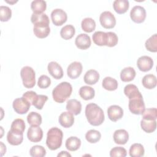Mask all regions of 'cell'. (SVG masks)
<instances>
[{"mask_svg":"<svg viewBox=\"0 0 157 157\" xmlns=\"http://www.w3.org/2000/svg\"><path fill=\"white\" fill-rule=\"evenodd\" d=\"M107 45L109 47L115 46L118 44V38L117 35L113 32H107Z\"/></svg>","mask_w":157,"mask_h":157,"instance_id":"bcb514c9","label":"cell"},{"mask_svg":"<svg viewBox=\"0 0 157 157\" xmlns=\"http://www.w3.org/2000/svg\"><path fill=\"white\" fill-rule=\"evenodd\" d=\"M75 29L74 26L67 25L63 27L60 31L61 37L64 40L71 39L75 34Z\"/></svg>","mask_w":157,"mask_h":157,"instance_id":"e575fe53","label":"cell"},{"mask_svg":"<svg viewBox=\"0 0 157 157\" xmlns=\"http://www.w3.org/2000/svg\"><path fill=\"white\" fill-rule=\"evenodd\" d=\"M82 64L80 62L74 61L67 67V74L69 78L75 79L78 78L82 72Z\"/></svg>","mask_w":157,"mask_h":157,"instance_id":"8fae6325","label":"cell"},{"mask_svg":"<svg viewBox=\"0 0 157 157\" xmlns=\"http://www.w3.org/2000/svg\"><path fill=\"white\" fill-rule=\"evenodd\" d=\"M102 87L108 91H114L118 88V82L110 77H105L102 82Z\"/></svg>","mask_w":157,"mask_h":157,"instance_id":"d6a6232c","label":"cell"},{"mask_svg":"<svg viewBox=\"0 0 157 157\" xmlns=\"http://www.w3.org/2000/svg\"><path fill=\"white\" fill-rule=\"evenodd\" d=\"M58 157L59 156H62V157H71V154H69L68 152H67V151H61L59 153H58V155H57Z\"/></svg>","mask_w":157,"mask_h":157,"instance_id":"681fc988","label":"cell"},{"mask_svg":"<svg viewBox=\"0 0 157 157\" xmlns=\"http://www.w3.org/2000/svg\"><path fill=\"white\" fill-rule=\"evenodd\" d=\"M136 71L132 67H127L123 69L120 72V78L124 82H131L136 77Z\"/></svg>","mask_w":157,"mask_h":157,"instance_id":"603a6c76","label":"cell"},{"mask_svg":"<svg viewBox=\"0 0 157 157\" xmlns=\"http://www.w3.org/2000/svg\"><path fill=\"white\" fill-rule=\"evenodd\" d=\"M142 118L149 120H156L157 118V109L156 108H150L145 109L143 112Z\"/></svg>","mask_w":157,"mask_h":157,"instance_id":"b9f144b4","label":"cell"},{"mask_svg":"<svg viewBox=\"0 0 157 157\" xmlns=\"http://www.w3.org/2000/svg\"><path fill=\"white\" fill-rule=\"evenodd\" d=\"M20 76L25 87L31 88L34 86L36 84V74L31 67H23L20 71Z\"/></svg>","mask_w":157,"mask_h":157,"instance_id":"277c9868","label":"cell"},{"mask_svg":"<svg viewBox=\"0 0 157 157\" xmlns=\"http://www.w3.org/2000/svg\"><path fill=\"white\" fill-rule=\"evenodd\" d=\"M75 44L79 49L86 50L91 46V41L90 37L86 34L81 33L75 38Z\"/></svg>","mask_w":157,"mask_h":157,"instance_id":"5bb4252c","label":"cell"},{"mask_svg":"<svg viewBox=\"0 0 157 157\" xmlns=\"http://www.w3.org/2000/svg\"><path fill=\"white\" fill-rule=\"evenodd\" d=\"M130 17L134 22L141 23L146 18V10L140 6H135L131 10Z\"/></svg>","mask_w":157,"mask_h":157,"instance_id":"ba28073f","label":"cell"},{"mask_svg":"<svg viewBox=\"0 0 157 157\" xmlns=\"http://www.w3.org/2000/svg\"><path fill=\"white\" fill-rule=\"evenodd\" d=\"M47 69L49 74L55 79H60L63 76V71L61 66L55 61L50 62Z\"/></svg>","mask_w":157,"mask_h":157,"instance_id":"9a60e30c","label":"cell"},{"mask_svg":"<svg viewBox=\"0 0 157 157\" xmlns=\"http://www.w3.org/2000/svg\"><path fill=\"white\" fill-rule=\"evenodd\" d=\"M27 137L32 142H40L43 137V131L39 126L31 125L28 128Z\"/></svg>","mask_w":157,"mask_h":157,"instance_id":"30bf717a","label":"cell"},{"mask_svg":"<svg viewBox=\"0 0 157 157\" xmlns=\"http://www.w3.org/2000/svg\"><path fill=\"white\" fill-rule=\"evenodd\" d=\"M1 144V156H2L4 153L6 152V145L2 143V142H0Z\"/></svg>","mask_w":157,"mask_h":157,"instance_id":"c3c4849f","label":"cell"},{"mask_svg":"<svg viewBox=\"0 0 157 157\" xmlns=\"http://www.w3.org/2000/svg\"><path fill=\"white\" fill-rule=\"evenodd\" d=\"M129 7L128 0H115L113 3L114 10L118 14H123L127 12Z\"/></svg>","mask_w":157,"mask_h":157,"instance_id":"44dd1931","label":"cell"},{"mask_svg":"<svg viewBox=\"0 0 157 157\" xmlns=\"http://www.w3.org/2000/svg\"><path fill=\"white\" fill-rule=\"evenodd\" d=\"M85 116L88 123L95 126L101 125L105 119L102 109L94 103H90L86 105Z\"/></svg>","mask_w":157,"mask_h":157,"instance_id":"6da1fadb","label":"cell"},{"mask_svg":"<svg viewBox=\"0 0 157 157\" xmlns=\"http://www.w3.org/2000/svg\"><path fill=\"white\" fill-rule=\"evenodd\" d=\"M127 155V151L126 149L121 147H115L111 149L110 151V156L111 157L115 156H121L124 157Z\"/></svg>","mask_w":157,"mask_h":157,"instance_id":"7bdbcfd3","label":"cell"},{"mask_svg":"<svg viewBox=\"0 0 157 157\" xmlns=\"http://www.w3.org/2000/svg\"><path fill=\"white\" fill-rule=\"evenodd\" d=\"M31 8L33 13H42L47 8V3L43 0H34L31 4Z\"/></svg>","mask_w":157,"mask_h":157,"instance_id":"4dcf8cb0","label":"cell"},{"mask_svg":"<svg viewBox=\"0 0 157 157\" xmlns=\"http://www.w3.org/2000/svg\"><path fill=\"white\" fill-rule=\"evenodd\" d=\"M37 95L38 94H37V93L33 91H28L23 93V97L25 98L26 99H27L31 103V104L33 105L34 101H36L37 97Z\"/></svg>","mask_w":157,"mask_h":157,"instance_id":"7dc6e473","label":"cell"},{"mask_svg":"<svg viewBox=\"0 0 157 157\" xmlns=\"http://www.w3.org/2000/svg\"><path fill=\"white\" fill-rule=\"evenodd\" d=\"M124 93L129 99L137 97H143L137 87L133 84H128L126 85L124 88Z\"/></svg>","mask_w":157,"mask_h":157,"instance_id":"7402d4cb","label":"cell"},{"mask_svg":"<svg viewBox=\"0 0 157 157\" xmlns=\"http://www.w3.org/2000/svg\"><path fill=\"white\" fill-rule=\"evenodd\" d=\"M27 121L31 125L39 126L42 123V117L36 112H31L27 116Z\"/></svg>","mask_w":157,"mask_h":157,"instance_id":"8d00e7d4","label":"cell"},{"mask_svg":"<svg viewBox=\"0 0 157 157\" xmlns=\"http://www.w3.org/2000/svg\"><path fill=\"white\" fill-rule=\"evenodd\" d=\"M84 82L88 85H94L99 79V74L94 69H90L86 71L84 77Z\"/></svg>","mask_w":157,"mask_h":157,"instance_id":"cb8c5ba5","label":"cell"},{"mask_svg":"<svg viewBox=\"0 0 157 157\" xmlns=\"http://www.w3.org/2000/svg\"><path fill=\"white\" fill-rule=\"evenodd\" d=\"M31 21L34 25H39V24H50V20L48 17L45 13H33Z\"/></svg>","mask_w":157,"mask_h":157,"instance_id":"f1b7e54d","label":"cell"},{"mask_svg":"<svg viewBox=\"0 0 157 157\" xmlns=\"http://www.w3.org/2000/svg\"><path fill=\"white\" fill-rule=\"evenodd\" d=\"M113 137L116 144L124 145L129 139V134L125 129H117L114 132Z\"/></svg>","mask_w":157,"mask_h":157,"instance_id":"d6986e66","label":"cell"},{"mask_svg":"<svg viewBox=\"0 0 157 157\" xmlns=\"http://www.w3.org/2000/svg\"><path fill=\"white\" fill-rule=\"evenodd\" d=\"M72 91V87L69 82H61L52 91L53 99L56 102L63 103L70 97Z\"/></svg>","mask_w":157,"mask_h":157,"instance_id":"7a4b0ae2","label":"cell"},{"mask_svg":"<svg viewBox=\"0 0 157 157\" xmlns=\"http://www.w3.org/2000/svg\"><path fill=\"white\" fill-rule=\"evenodd\" d=\"M12 17V10L8 6H1L0 20L1 21H7Z\"/></svg>","mask_w":157,"mask_h":157,"instance_id":"60d3db41","label":"cell"},{"mask_svg":"<svg viewBox=\"0 0 157 157\" xmlns=\"http://www.w3.org/2000/svg\"><path fill=\"white\" fill-rule=\"evenodd\" d=\"M94 43L99 46L107 45V33L103 31H96L92 36Z\"/></svg>","mask_w":157,"mask_h":157,"instance_id":"d4e9b609","label":"cell"},{"mask_svg":"<svg viewBox=\"0 0 157 157\" xmlns=\"http://www.w3.org/2000/svg\"><path fill=\"white\" fill-rule=\"evenodd\" d=\"M25 129V123L23 120L21 118H17L13 121L10 126V130L23 133Z\"/></svg>","mask_w":157,"mask_h":157,"instance_id":"f35d334b","label":"cell"},{"mask_svg":"<svg viewBox=\"0 0 157 157\" xmlns=\"http://www.w3.org/2000/svg\"><path fill=\"white\" fill-rule=\"evenodd\" d=\"M6 2H7L9 3V4H15V2H17V1H6Z\"/></svg>","mask_w":157,"mask_h":157,"instance_id":"f907efd6","label":"cell"},{"mask_svg":"<svg viewBox=\"0 0 157 157\" xmlns=\"http://www.w3.org/2000/svg\"><path fill=\"white\" fill-rule=\"evenodd\" d=\"M81 27L82 30L86 33H91L96 28V22L91 18H85L82 21Z\"/></svg>","mask_w":157,"mask_h":157,"instance_id":"836d02e7","label":"cell"},{"mask_svg":"<svg viewBox=\"0 0 157 157\" xmlns=\"http://www.w3.org/2000/svg\"><path fill=\"white\" fill-rule=\"evenodd\" d=\"M99 21L101 26L106 29H112L116 25L115 17L110 11L102 12L99 17Z\"/></svg>","mask_w":157,"mask_h":157,"instance_id":"52a82bcc","label":"cell"},{"mask_svg":"<svg viewBox=\"0 0 157 157\" xmlns=\"http://www.w3.org/2000/svg\"><path fill=\"white\" fill-rule=\"evenodd\" d=\"M129 153L131 157H141L144 155V148L140 144H134L131 146L129 150Z\"/></svg>","mask_w":157,"mask_h":157,"instance_id":"1f68e13d","label":"cell"},{"mask_svg":"<svg viewBox=\"0 0 157 157\" xmlns=\"http://www.w3.org/2000/svg\"><path fill=\"white\" fill-rule=\"evenodd\" d=\"M65 145L68 150L74 151L80 148L81 145V140L79 138L75 136H71L66 140Z\"/></svg>","mask_w":157,"mask_h":157,"instance_id":"4316f807","label":"cell"},{"mask_svg":"<svg viewBox=\"0 0 157 157\" xmlns=\"http://www.w3.org/2000/svg\"><path fill=\"white\" fill-rule=\"evenodd\" d=\"M140 126L145 132L147 133L153 132L156 128V120L142 118L140 121Z\"/></svg>","mask_w":157,"mask_h":157,"instance_id":"484cf974","label":"cell"},{"mask_svg":"<svg viewBox=\"0 0 157 157\" xmlns=\"http://www.w3.org/2000/svg\"><path fill=\"white\" fill-rule=\"evenodd\" d=\"M142 83L145 88L149 90L153 89L156 86V77L153 74L145 75L142 78Z\"/></svg>","mask_w":157,"mask_h":157,"instance_id":"f546056e","label":"cell"},{"mask_svg":"<svg viewBox=\"0 0 157 157\" xmlns=\"http://www.w3.org/2000/svg\"><path fill=\"white\" fill-rule=\"evenodd\" d=\"M145 46L147 50L151 52H157V35L154 34L150 38H148L145 44Z\"/></svg>","mask_w":157,"mask_h":157,"instance_id":"74e56055","label":"cell"},{"mask_svg":"<svg viewBox=\"0 0 157 157\" xmlns=\"http://www.w3.org/2000/svg\"><path fill=\"white\" fill-rule=\"evenodd\" d=\"M80 96L84 100H90L92 99L95 96L94 90L89 86H82L78 91Z\"/></svg>","mask_w":157,"mask_h":157,"instance_id":"83f0119b","label":"cell"},{"mask_svg":"<svg viewBox=\"0 0 157 157\" xmlns=\"http://www.w3.org/2000/svg\"><path fill=\"white\" fill-rule=\"evenodd\" d=\"M66 110L73 115H77L80 113L82 110V104L80 101L77 99H69L66 104Z\"/></svg>","mask_w":157,"mask_h":157,"instance_id":"ffe728a7","label":"cell"},{"mask_svg":"<svg viewBox=\"0 0 157 157\" xmlns=\"http://www.w3.org/2000/svg\"><path fill=\"white\" fill-rule=\"evenodd\" d=\"M7 142L12 145H18L23 140V133L9 130L7 134Z\"/></svg>","mask_w":157,"mask_h":157,"instance_id":"ac0fdd59","label":"cell"},{"mask_svg":"<svg viewBox=\"0 0 157 157\" xmlns=\"http://www.w3.org/2000/svg\"><path fill=\"white\" fill-rule=\"evenodd\" d=\"M58 121L61 126L68 128L73 125L74 123V117L73 114L70 112H64L60 114Z\"/></svg>","mask_w":157,"mask_h":157,"instance_id":"e0dca14e","label":"cell"},{"mask_svg":"<svg viewBox=\"0 0 157 157\" xmlns=\"http://www.w3.org/2000/svg\"><path fill=\"white\" fill-rule=\"evenodd\" d=\"M51 84L50 78L46 75H42L38 79L37 85L39 88L45 89L48 88Z\"/></svg>","mask_w":157,"mask_h":157,"instance_id":"f6af8a7d","label":"cell"},{"mask_svg":"<svg viewBox=\"0 0 157 157\" xmlns=\"http://www.w3.org/2000/svg\"><path fill=\"white\" fill-rule=\"evenodd\" d=\"M128 107L130 112L135 115H142L145 110L143 97H137L129 99Z\"/></svg>","mask_w":157,"mask_h":157,"instance_id":"5b68a950","label":"cell"},{"mask_svg":"<svg viewBox=\"0 0 157 157\" xmlns=\"http://www.w3.org/2000/svg\"><path fill=\"white\" fill-rule=\"evenodd\" d=\"M47 100H48L47 96L43 95V94L37 95V97L35 102L33 104V105L37 109L41 110L43 108L45 102Z\"/></svg>","mask_w":157,"mask_h":157,"instance_id":"ee69618b","label":"cell"},{"mask_svg":"<svg viewBox=\"0 0 157 157\" xmlns=\"http://www.w3.org/2000/svg\"><path fill=\"white\" fill-rule=\"evenodd\" d=\"M29 154L32 157H43L46 155V150L41 145H34L29 150Z\"/></svg>","mask_w":157,"mask_h":157,"instance_id":"ab89813d","label":"cell"},{"mask_svg":"<svg viewBox=\"0 0 157 157\" xmlns=\"http://www.w3.org/2000/svg\"><path fill=\"white\" fill-rule=\"evenodd\" d=\"M138 69L142 72H147L151 70L153 66V61L148 56H142L137 61Z\"/></svg>","mask_w":157,"mask_h":157,"instance_id":"7c38bea8","label":"cell"},{"mask_svg":"<svg viewBox=\"0 0 157 157\" xmlns=\"http://www.w3.org/2000/svg\"><path fill=\"white\" fill-rule=\"evenodd\" d=\"M101 137V134L99 131L95 129H90L85 134L86 140L91 144L98 142Z\"/></svg>","mask_w":157,"mask_h":157,"instance_id":"d590c367","label":"cell"},{"mask_svg":"<svg viewBox=\"0 0 157 157\" xmlns=\"http://www.w3.org/2000/svg\"><path fill=\"white\" fill-rule=\"evenodd\" d=\"M12 106L15 112L18 114H25L29 109L31 103L23 96L21 98H16L12 104Z\"/></svg>","mask_w":157,"mask_h":157,"instance_id":"8992f818","label":"cell"},{"mask_svg":"<svg viewBox=\"0 0 157 157\" xmlns=\"http://www.w3.org/2000/svg\"><path fill=\"white\" fill-rule=\"evenodd\" d=\"M33 32L37 37L43 39L47 37L49 35L50 33V28L48 25H34L33 27Z\"/></svg>","mask_w":157,"mask_h":157,"instance_id":"2e32d148","label":"cell"},{"mask_svg":"<svg viewBox=\"0 0 157 157\" xmlns=\"http://www.w3.org/2000/svg\"><path fill=\"white\" fill-rule=\"evenodd\" d=\"M51 18L53 23L56 26H61L67 18V13L61 9H55L51 13Z\"/></svg>","mask_w":157,"mask_h":157,"instance_id":"9c48e42d","label":"cell"},{"mask_svg":"<svg viewBox=\"0 0 157 157\" xmlns=\"http://www.w3.org/2000/svg\"><path fill=\"white\" fill-rule=\"evenodd\" d=\"M63 133V131L56 128H50L47 134L46 145L51 150H56L62 145Z\"/></svg>","mask_w":157,"mask_h":157,"instance_id":"3957f363","label":"cell"},{"mask_svg":"<svg viewBox=\"0 0 157 157\" xmlns=\"http://www.w3.org/2000/svg\"><path fill=\"white\" fill-rule=\"evenodd\" d=\"M107 115L111 121L115 122L123 117V110L119 105H112L107 109Z\"/></svg>","mask_w":157,"mask_h":157,"instance_id":"4fadbf2b","label":"cell"}]
</instances>
